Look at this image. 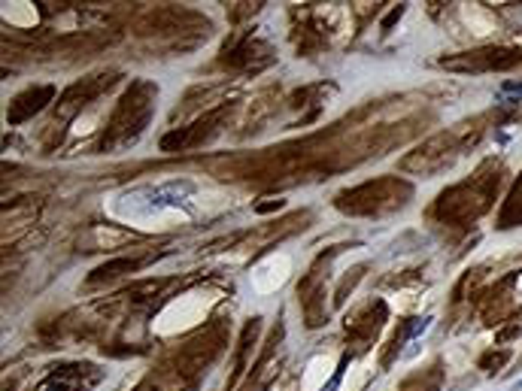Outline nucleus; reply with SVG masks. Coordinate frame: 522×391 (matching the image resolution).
<instances>
[{
	"mask_svg": "<svg viewBox=\"0 0 522 391\" xmlns=\"http://www.w3.org/2000/svg\"><path fill=\"white\" fill-rule=\"evenodd\" d=\"M513 221H522V182L516 188H513V194H510V201H508V206H504V216H501V225L504 228H510Z\"/></svg>",
	"mask_w": 522,
	"mask_h": 391,
	"instance_id": "3",
	"label": "nucleus"
},
{
	"mask_svg": "<svg viewBox=\"0 0 522 391\" xmlns=\"http://www.w3.org/2000/svg\"><path fill=\"white\" fill-rule=\"evenodd\" d=\"M343 364H347V358H343V361H340V367H337V373H334V379L328 382V385L322 388V391H334V388H337V382H340V377H343Z\"/></svg>",
	"mask_w": 522,
	"mask_h": 391,
	"instance_id": "6",
	"label": "nucleus"
},
{
	"mask_svg": "<svg viewBox=\"0 0 522 391\" xmlns=\"http://www.w3.org/2000/svg\"><path fill=\"white\" fill-rule=\"evenodd\" d=\"M49 101H52V88H34V91H28V94L15 97L12 106H10V112H6V119H10L12 125H19V121L30 119L34 112H40Z\"/></svg>",
	"mask_w": 522,
	"mask_h": 391,
	"instance_id": "2",
	"label": "nucleus"
},
{
	"mask_svg": "<svg viewBox=\"0 0 522 391\" xmlns=\"http://www.w3.org/2000/svg\"><path fill=\"white\" fill-rule=\"evenodd\" d=\"M134 261H113V264H104L95 270V279H104V276H116V270H134Z\"/></svg>",
	"mask_w": 522,
	"mask_h": 391,
	"instance_id": "4",
	"label": "nucleus"
},
{
	"mask_svg": "<svg viewBox=\"0 0 522 391\" xmlns=\"http://www.w3.org/2000/svg\"><path fill=\"white\" fill-rule=\"evenodd\" d=\"M519 61L516 52H504V49H492V52H474L465 61H443V67L450 70H504V67H513Z\"/></svg>",
	"mask_w": 522,
	"mask_h": 391,
	"instance_id": "1",
	"label": "nucleus"
},
{
	"mask_svg": "<svg viewBox=\"0 0 522 391\" xmlns=\"http://www.w3.org/2000/svg\"><path fill=\"white\" fill-rule=\"evenodd\" d=\"M401 15H404V6H398V10H392V12H389V19H386V21H383V30H389V28H392V25H395V21H398V19H401Z\"/></svg>",
	"mask_w": 522,
	"mask_h": 391,
	"instance_id": "5",
	"label": "nucleus"
}]
</instances>
